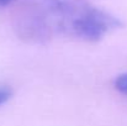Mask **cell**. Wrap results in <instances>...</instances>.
<instances>
[{"instance_id": "obj_1", "label": "cell", "mask_w": 127, "mask_h": 126, "mask_svg": "<svg viewBox=\"0 0 127 126\" xmlns=\"http://www.w3.org/2000/svg\"><path fill=\"white\" fill-rule=\"evenodd\" d=\"M17 35L29 42L57 36L96 42L121 22L86 0H20L14 14Z\"/></svg>"}, {"instance_id": "obj_2", "label": "cell", "mask_w": 127, "mask_h": 126, "mask_svg": "<svg viewBox=\"0 0 127 126\" xmlns=\"http://www.w3.org/2000/svg\"><path fill=\"white\" fill-rule=\"evenodd\" d=\"M115 88L117 91L127 96V73L117 77V79L115 81Z\"/></svg>"}, {"instance_id": "obj_3", "label": "cell", "mask_w": 127, "mask_h": 126, "mask_svg": "<svg viewBox=\"0 0 127 126\" xmlns=\"http://www.w3.org/2000/svg\"><path fill=\"white\" fill-rule=\"evenodd\" d=\"M11 96V91L6 88H0V105L6 103Z\"/></svg>"}, {"instance_id": "obj_4", "label": "cell", "mask_w": 127, "mask_h": 126, "mask_svg": "<svg viewBox=\"0 0 127 126\" xmlns=\"http://www.w3.org/2000/svg\"><path fill=\"white\" fill-rule=\"evenodd\" d=\"M14 0H0V6H6Z\"/></svg>"}]
</instances>
